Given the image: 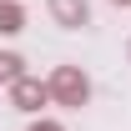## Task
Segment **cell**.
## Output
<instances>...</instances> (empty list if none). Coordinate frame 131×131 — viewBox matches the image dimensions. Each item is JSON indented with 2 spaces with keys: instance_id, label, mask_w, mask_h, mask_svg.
<instances>
[{
  "instance_id": "277c9868",
  "label": "cell",
  "mask_w": 131,
  "mask_h": 131,
  "mask_svg": "<svg viewBox=\"0 0 131 131\" xmlns=\"http://www.w3.org/2000/svg\"><path fill=\"white\" fill-rule=\"evenodd\" d=\"M0 30H5V35L25 30V10H20V0H0Z\"/></svg>"
},
{
  "instance_id": "3957f363",
  "label": "cell",
  "mask_w": 131,
  "mask_h": 131,
  "mask_svg": "<svg viewBox=\"0 0 131 131\" xmlns=\"http://www.w3.org/2000/svg\"><path fill=\"white\" fill-rule=\"evenodd\" d=\"M46 10H50V20L61 30H81L86 20H91V5L86 0H46Z\"/></svg>"
},
{
  "instance_id": "52a82bcc",
  "label": "cell",
  "mask_w": 131,
  "mask_h": 131,
  "mask_svg": "<svg viewBox=\"0 0 131 131\" xmlns=\"http://www.w3.org/2000/svg\"><path fill=\"white\" fill-rule=\"evenodd\" d=\"M111 5H121V10H126V5H131V0H111Z\"/></svg>"
},
{
  "instance_id": "7a4b0ae2",
  "label": "cell",
  "mask_w": 131,
  "mask_h": 131,
  "mask_svg": "<svg viewBox=\"0 0 131 131\" xmlns=\"http://www.w3.org/2000/svg\"><path fill=\"white\" fill-rule=\"evenodd\" d=\"M46 101H50L46 81H35V76H15V81H10V106H15V111H40Z\"/></svg>"
},
{
  "instance_id": "5b68a950",
  "label": "cell",
  "mask_w": 131,
  "mask_h": 131,
  "mask_svg": "<svg viewBox=\"0 0 131 131\" xmlns=\"http://www.w3.org/2000/svg\"><path fill=\"white\" fill-rule=\"evenodd\" d=\"M15 76H25V61H20L15 50H0V86H10Z\"/></svg>"
},
{
  "instance_id": "6da1fadb",
  "label": "cell",
  "mask_w": 131,
  "mask_h": 131,
  "mask_svg": "<svg viewBox=\"0 0 131 131\" xmlns=\"http://www.w3.org/2000/svg\"><path fill=\"white\" fill-rule=\"evenodd\" d=\"M46 91H50L56 106L81 111L86 101H91V76H86L81 66H56V71H50V81H46Z\"/></svg>"
},
{
  "instance_id": "8992f818",
  "label": "cell",
  "mask_w": 131,
  "mask_h": 131,
  "mask_svg": "<svg viewBox=\"0 0 131 131\" xmlns=\"http://www.w3.org/2000/svg\"><path fill=\"white\" fill-rule=\"evenodd\" d=\"M25 131H66V126H61V121H30Z\"/></svg>"
}]
</instances>
